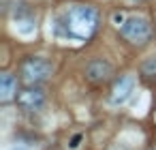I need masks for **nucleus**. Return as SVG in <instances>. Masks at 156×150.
I'll return each instance as SVG.
<instances>
[{"mask_svg": "<svg viewBox=\"0 0 156 150\" xmlns=\"http://www.w3.org/2000/svg\"><path fill=\"white\" fill-rule=\"evenodd\" d=\"M15 90H17V79L11 73H2V75H0V101H2V103L11 101Z\"/></svg>", "mask_w": 156, "mask_h": 150, "instance_id": "8", "label": "nucleus"}, {"mask_svg": "<svg viewBox=\"0 0 156 150\" xmlns=\"http://www.w3.org/2000/svg\"><path fill=\"white\" fill-rule=\"evenodd\" d=\"M111 73H113L111 64H109L107 60H101V58L88 62V67H86V77H88L90 82H94V84H101V82L109 79Z\"/></svg>", "mask_w": 156, "mask_h": 150, "instance_id": "6", "label": "nucleus"}, {"mask_svg": "<svg viewBox=\"0 0 156 150\" xmlns=\"http://www.w3.org/2000/svg\"><path fill=\"white\" fill-rule=\"evenodd\" d=\"M15 28L20 35H32L34 32V15L28 9H22L20 13L15 11Z\"/></svg>", "mask_w": 156, "mask_h": 150, "instance_id": "7", "label": "nucleus"}, {"mask_svg": "<svg viewBox=\"0 0 156 150\" xmlns=\"http://www.w3.org/2000/svg\"><path fill=\"white\" fill-rule=\"evenodd\" d=\"M98 28V11L92 7L75 5L69 7L56 20V35L77 41H88Z\"/></svg>", "mask_w": 156, "mask_h": 150, "instance_id": "1", "label": "nucleus"}, {"mask_svg": "<svg viewBox=\"0 0 156 150\" xmlns=\"http://www.w3.org/2000/svg\"><path fill=\"white\" fill-rule=\"evenodd\" d=\"M20 73H22V79L26 84H41L45 82L49 75H51V62L41 58V56H30L26 60H22L20 64Z\"/></svg>", "mask_w": 156, "mask_h": 150, "instance_id": "2", "label": "nucleus"}, {"mask_svg": "<svg viewBox=\"0 0 156 150\" xmlns=\"http://www.w3.org/2000/svg\"><path fill=\"white\" fill-rule=\"evenodd\" d=\"M113 22H115V24L120 26V24H124L126 20H124V15H122V13H115V15H113Z\"/></svg>", "mask_w": 156, "mask_h": 150, "instance_id": "11", "label": "nucleus"}, {"mask_svg": "<svg viewBox=\"0 0 156 150\" xmlns=\"http://www.w3.org/2000/svg\"><path fill=\"white\" fill-rule=\"evenodd\" d=\"M141 73H143V75H154V73H156V56H150V58L141 64Z\"/></svg>", "mask_w": 156, "mask_h": 150, "instance_id": "9", "label": "nucleus"}, {"mask_svg": "<svg viewBox=\"0 0 156 150\" xmlns=\"http://www.w3.org/2000/svg\"><path fill=\"white\" fill-rule=\"evenodd\" d=\"M120 35H122L124 39H128L130 43H135V45H143V43H147L150 37H152V26H150V22L143 20V17H128V20L122 24Z\"/></svg>", "mask_w": 156, "mask_h": 150, "instance_id": "3", "label": "nucleus"}, {"mask_svg": "<svg viewBox=\"0 0 156 150\" xmlns=\"http://www.w3.org/2000/svg\"><path fill=\"white\" fill-rule=\"evenodd\" d=\"M79 141H81V133L73 135V139H71V144H69V146H71V148H77V146H79Z\"/></svg>", "mask_w": 156, "mask_h": 150, "instance_id": "10", "label": "nucleus"}, {"mask_svg": "<svg viewBox=\"0 0 156 150\" xmlns=\"http://www.w3.org/2000/svg\"><path fill=\"white\" fill-rule=\"evenodd\" d=\"M17 105L26 112H37L45 105V92L41 88H26L17 94Z\"/></svg>", "mask_w": 156, "mask_h": 150, "instance_id": "4", "label": "nucleus"}, {"mask_svg": "<svg viewBox=\"0 0 156 150\" xmlns=\"http://www.w3.org/2000/svg\"><path fill=\"white\" fill-rule=\"evenodd\" d=\"M133 90H135V77H133V75H124V77H120V79L113 84L109 101H111L113 105H122V103L128 101V97L133 94Z\"/></svg>", "mask_w": 156, "mask_h": 150, "instance_id": "5", "label": "nucleus"}]
</instances>
